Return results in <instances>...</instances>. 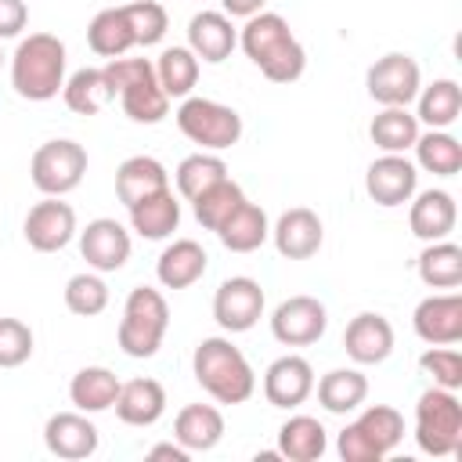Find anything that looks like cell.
<instances>
[{"label": "cell", "instance_id": "6da1fadb", "mask_svg": "<svg viewBox=\"0 0 462 462\" xmlns=\"http://www.w3.org/2000/svg\"><path fill=\"white\" fill-rule=\"evenodd\" d=\"M238 43L245 51V58L271 79V83H292L303 76L307 69V51L303 43L292 36L289 22L278 11H260L253 18H245Z\"/></svg>", "mask_w": 462, "mask_h": 462}, {"label": "cell", "instance_id": "7a4b0ae2", "mask_svg": "<svg viewBox=\"0 0 462 462\" xmlns=\"http://www.w3.org/2000/svg\"><path fill=\"white\" fill-rule=\"evenodd\" d=\"M191 372L195 383L217 401V404H242L253 397L256 390V372L245 361V354L224 339V336H209L195 346L191 354Z\"/></svg>", "mask_w": 462, "mask_h": 462}, {"label": "cell", "instance_id": "3957f363", "mask_svg": "<svg viewBox=\"0 0 462 462\" xmlns=\"http://www.w3.org/2000/svg\"><path fill=\"white\" fill-rule=\"evenodd\" d=\"M11 87L25 101H51L65 87V43L54 32H29L11 54Z\"/></svg>", "mask_w": 462, "mask_h": 462}, {"label": "cell", "instance_id": "277c9868", "mask_svg": "<svg viewBox=\"0 0 462 462\" xmlns=\"http://www.w3.org/2000/svg\"><path fill=\"white\" fill-rule=\"evenodd\" d=\"M105 76L126 112V119L134 123H162L170 112V97L155 79V61L148 58H112L105 65Z\"/></svg>", "mask_w": 462, "mask_h": 462}, {"label": "cell", "instance_id": "5b68a950", "mask_svg": "<svg viewBox=\"0 0 462 462\" xmlns=\"http://www.w3.org/2000/svg\"><path fill=\"white\" fill-rule=\"evenodd\" d=\"M170 328V307L166 296L152 285H137L130 289L126 303H123V318H119V350L126 357H155L162 339Z\"/></svg>", "mask_w": 462, "mask_h": 462}, {"label": "cell", "instance_id": "8992f818", "mask_svg": "<svg viewBox=\"0 0 462 462\" xmlns=\"http://www.w3.org/2000/svg\"><path fill=\"white\" fill-rule=\"evenodd\" d=\"M401 440H404V415L390 404H372L339 430L336 451L343 462H383Z\"/></svg>", "mask_w": 462, "mask_h": 462}, {"label": "cell", "instance_id": "52a82bcc", "mask_svg": "<svg viewBox=\"0 0 462 462\" xmlns=\"http://www.w3.org/2000/svg\"><path fill=\"white\" fill-rule=\"evenodd\" d=\"M415 444L433 458H448L462 451V404L455 390L430 386L415 404Z\"/></svg>", "mask_w": 462, "mask_h": 462}, {"label": "cell", "instance_id": "ba28073f", "mask_svg": "<svg viewBox=\"0 0 462 462\" xmlns=\"http://www.w3.org/2000/svg\"><path fill=\"white\" fill-rule=\"evenodd\" d=\"M177 130L202 152H224L242 137V116L213 97H184L177 108Z\"/></svg>", "mask_w": 462, "mask_h": 462}, {"label": "cell", "instance_id": "9c48e42d", "mask_svg": "<svg viewBox=\"0 0 462 462\" xmlns=\"http://www.w3.org/2000/svg\"><path fill=\"white\" fill-rule=\"evenodd\" d=\"M83 173H87V148L79 141H69V137L40 144L32 152V162H29V177H32L36 191H43V195L76 191Z\"/></svg>", "mask_w": 462, "mask_h": 462}, {"label": "cell", "instance_id": "30bf717a", "mask_svg": "<svg viewBox=\"0 0 462 462\" xmlns=\"http://www.w3.org/2000/svg\"><path fill=\"white\" fill-rule=\"evenodd\" d=\"M365 87H368V97L383 108H408L422 87V72H419V61L411 54H401V51H390L383 58H375L365 72Z\"/></svg>", "mask_w": 462, "mask_h": 462}, {"label": "cell", "instance_id": "8fae6325", "mask_svg": "<svg viewBox=\"0 0 462 462\" xmlns=\"http://www.w3.org/2000/svg\"><path fill=\"white\" fill-rule=\"evenodd\" d=\"M263 289L256 278L249 274H235V278H224L220 289L213 292V318L224 332H249L260 318H263Z\"/></svg>", "mask_w": 462, "mask_h": 462}, {"label": "cell", "instance_id": "7c38bea8", "mask_svg": "<svg viewBox=\"0 0 462 462\" xmlns=\"http://www.w3.org/2000/svg\"><path fill=\"white\" fill-rule=\"evenodd\" d=\"M328 310L318 296H289L271 314V336L282 346H310L325 336Z\"/></svg>", "mask_w": 462, "mask_h": 462}, {"label": "cell", "instance_id": "4fadbf2b", "mask_svg": "<svg viewBox=\"0 0 462 462\" xmlns=\"http://www.w3.org/2000/svg\"><path fill=\"white\" fill-rule=\"evenodd\" d=\"M22 231L36 253H58L76 238V209L61 202V195H47L25 213Z\"/></svg>", "mask_w": 462, "mask_h": 462}, {"label": "cell", "instance_id": "5bb4252c", "mask_svg": "<svg viewBox=\"0 0 462 462\" xmlns=\"http://www.w3.org/2000/svg\"><path fill=\"white\" fill-rule=\"evenodd\" d=\"M130 249H134L130 231L119 220H112V217H97V220H90L79 231V253H83L87 267H94L97 274H108V271L126 267Z\"/></svg>", "mask_w": 462, "mask_h": 462}, {"label": "cell", "instance_id": "9a60e30c", "mask_svg": "<svg viewBox=\"0 0 462 462\" xmlns=\"http://www.w3.org/2000/svg\"><path fill=\"white\" fill-rule=\"evenodd\" d=\"M415 188H419V170H415V162H408L404 155H393V152H383V155L368 166V173H365V191H368V199H372L375 206H386V209L404 206V202L415 195Z\"/></svg>", "mask_w": 462, "mask_h": 462}, {"label": "cell", "instance_id": "2e32d148", "mask_svg": "<svg viewBox=\"0 0 462 462\" xmlns=\"http://www.w3.org/2000/svg\"><path fill=\"white\" fill-rule=\"evenodd\" d=\"M415 336L430 346H455L462 339V296L458 292H437L419 300L411 314Z\"/></svg>", "mask_w": 462, "mask_h": 462}, {"label": "cell", "instance_id": "e0dca14e", "mask_svg": "<svg viewBox=\"0 0 462 462\" xmlns=\"http://www.w3.org/2000/svg\"><path fill=\"white\" fill-rule=\"evenodd\" d=\"M314 393V368L300 354H282L263 372V397L271 408H300Z\"/></svg>", "mask_w": 462, "mask_h": 462}, {"label": "cell", "instance_id": "ac0fdd59", "mask_svg": "<svg viewBox=\"0 0 462 462\" xmlns=\"http://www.w3.org/2000/svg\"><path fill=\"white\" fill-rule=\"evenodd\" d=\"M271 238H274V249L285 260H310L325 242V227H321V217L314 209L292 206L274 220Z\"/></svg>", "mask_w": 462, "mask_h": 462}, {"label": "cell", "instance_id": "d6986e66", "mask_svg": "<svg viewBox=\"0 0 462 462\" xmlns=\"http://www.w3.org/2000/svg\"><path fill=\"white\" fill-rule=\"evenodd\" d=\"M43 444L54 458L79 462L97 451V426L87 419V411H58L43 426Z\"/></svg>", "mask_w": 462, "mask_h": 462}, {"label": "cell", "instance_id": "ffe728a7", "mask_svg": "<svg viewBox=\"0 0 462 462\" xmlns=\"http://www.w3.org/2000/svg\"><path fill=\"white\" fill-rule=\"evenodd\" d=\"M343 350L354 365H383L393 354V325L383 314H357L343 328Z\"/></svg>", "mask_w": 462, "mask_h": 462}, {"label": "cell", "instance_id": "44dd1931", "mask_svg": "<svg viewBox=\"0 0 462 462\" xmlns=\"http://www.w3.org/2000/svg\"><path fill=\"white\" fill-rule=\"evenodd\" d=\"M411 209H408V227L415 238L422 242H440L455 231L458 224V206H455V195L444 191V188H426L419 195L408 199Z\"/></svg>", "mask_w": 462, "mask_h": 462}, {"label": "cell", "instance_id": "7402d4cb", "mask_svg": "<svg viewBox=\"0 0 462 462\" xmlns=\"http://www.w3.org/2000/svg\"><path fill=\"white\" fill-rule=\"evenodd\" d=\"M188 47L199 61L220 65L238 47V32H235V25L224 11H199L188 22Z\"/></svg>", "mask_w": 462, "mask_h": 462}, {"label": "cell", "instance_id": "603a6c76", "mask_svg": "<svg viewBox=\"0 0 462 462\" xmlns=\"http://www.w3.org/2000/svg\"><path fill=\"white\" fill-rule=\"evenodd\" d=\"M112 408H116L119 422H126V426H155L166 411V390L159 379L141 375V379H130L119 386V397Z\"/></svg>", "mask_w": 462, "mask_h": 462}, {"label": "cell", "instance_id": "cb8c5ba5", "mask_svg": "<svg viewBox=\"0 0 462 462\" xmlns=\"http://www.w3.org/2000/svg\"><path fill=\"white\" fill-rule=\"evenodd\" d=\"M206 260L209 256L195 238H173L155 260V278L166 289H188L206 274Z\"/></svg>", "mask_w": 462, "mask_h": 462}, {"label": "cell", "instance_id": "d4e9b609", "mask_svg": "<svg viewBox=\"0 0 462 462\" xmlns=\"http://www.w3.org/2000/svg\"><path fill=\"white\" fill-rule=\"evenodd\" d=\"M217 238H220V245L231 249V253H253V249H260V245L271 238V220H267L263 206L242 199V202L231 209V217L217 227Z\"/></svg>", "mask_w": 462, "mask_h": 462}, {"label": "cell", "instance_id": "484cf974", "mask_svg": "<svg viewBox=\"0 0 462 462\" xmlns=\"http://www.w3.org/2000/svg\"><path fill=\"white\" fill-rule=\"evenodd\" d=\"M162 188H170V173H166V166H162L159 159H152V155H130V159H123L119 170H116V195H119V202H123L126 209H130L134 202H141V199L162 191Z\"/></svg>", "mask_w": 462, "mask_h": 462}, {"label": "cell", "instance_id": "4316f807", "mask_svg": "<svg viewBox=\"0 0 462 462\" xmlns=\"http://www.w3.org/2000/svg\"><path fill=\"white\" fill-rule=\"evenodd\" d=\"M130 227L148 238V242H159V238H170L177 227H180V202L170 188L141 199L130 206Z\"/></svg>", "mask_w": 462, "mask_h": 462}, {"label": "cell", "instance_id": "83f0119b", "mask_svg": "<svg viewBox=\"0 0 462 462\" xmlns=\"http://www.w3.org/2000/svg\"><path fill=\"white\" fill-rule=\"evenodd\" d=\"M224 437V415L213 404H184L173 419V440L188 451H209Z\"/></svg>", "mask_w": 462, "mask_h": 462}, {"label": "cell", "instance_id": "f1b7e54d", "mask_svg": "<svg viewBox=\"0 0 462 462\" xmlns=\"http://www.w3.org/2000/svg\"><path fill=\"white\" fill-rule=\"evenodd\" d=\"M119 379L112 368L105 365H87L72 375L69 383V401L76 404V411H87V415H97V411H108L119 397Z\"/></svg>", "mask_w": 462, "mask_h": 462}, {"label": "cell", "instance_id": "f546056e", "mask_svg": "<svg viewBox=\"0 0 462 462\" xmlns=\"http://www.w3.org/2000/svg\"><path fill=\"white\" fill-rule=\"evenodd\" d=\"M314 390H318V404H321L325 411L346 415V411H357V408L365 404V397H368V379H365V372H357V368H332V372H325V375L314 383Z\"/></svg>", "mask_w": 462, "mask_h": 462}, {"label": "cell", "instance_id": "4dcf8cb0", "mask_svg": "<svg viewBox=\"0 0 462 462\" xmlns=\"http://www.w3.org/2000/svg\"><path fill=\"white\" fill-rule=\"evenodd\" d=\"M328 448V433L314 415H292L278 430V455L285 462H314Z\"/></svg>", "mask_w": 462, "mask_h": 462}, {"label": "cell", "instance_id": "1f68e13d", "mask_svg": "<svg viewBox=\"0 0 462 462\" xmlns=\"http://www.w3.org/2000/svg\"><path fill=\"white\" fill-rule=\"evenodd\" d=\"M87 43H90V51L97 54V58H123L130 47H137L134 43V29H130V22H126V11L123 7H105V11H97L94 18H90V25H87Z\"/></svg>", "mask_w": 462, "mask_h": 462}, {"label": "cell", "instance_id": "d6a6232c", "mask_svg": "<svg viewBox=\"0 0 462 462\" xmlns=\"http://www.w3.org/2000/svg\"><path fill=\"white\" fill-rule=\"evenodd\" d=\"M61 97H65L69 112H76V116H97L108 101H116V90H112L105 69H76L65 79Z\"/></svg>", "mask_w": 462, "mask_h": 462}, {"label": "cell", "instance_id": "836d02e7", "mask_svg": "<svg viewBox=\"0 0 462 462\" xmlns=\"http://www.w3.org/2000/svg\"><path fill=\"white\" fill-rule=\"evenodd\" d=\"M415 101H419L415 119L426 123L430 130H448L462 116V87L455 79H433L430 87H419Z\"/></svg>", "mask_w": 462, "mask_h": 462}, {"label": "cell", "instance_id": "e575fe53", "mask_svg": "<svg viewBox=\"0 0 462 462\" xmlns=\"http://www.w3.org/2000/svg\"><path fill=\"white\" fill-rule=\"evenodd\" d=\"M419 278L430 289H458L462 285V245L448 238L426 242V249L419 253Z\"/></svg>", "mask_w": 462, "mask_h": 462}, {"label": "cell", "instance_id": "d590c367", "mask_svg": "<svg viewBox=\"0 0 462 462\" xmlns=\"http://www.w3.org/2000/svg\"><path fill=\"white\" fill-rule=\"evenodd\" d=\"M415 162L433 177H455L462 170V144L448 130H426L415 137Z\"/></svg>", "mask_w": 462, "mask_h": 462}, {"label": "cell", "instance_id": "8d00e7d4", "mask_svg": "<svg viewBox=\"0 0 462 462\" xmlns=\"http://www.w3.org/2000/svg\"><path fill=\"white\" fill-rule=\"evenodd\" d=\"M227 177V162L217 155V152H195V155H184L180 166L173 170V180H177V195L180 199H199L206 188L220 184Z\"/></svg>", "mask_w": 462, "mask_h": 462}, {"label": "cell", "instance_id": "74e56055", "mask_svg": "<svg viewBox=\"0 0 462 462\" xmlns=\"http://www.w3.org/2000/svg\"><path fill=\"white\" fill-rule=\"evenodd\" d=\"M155 79L166 97H191L199 83V58L191 54V47H166L155 61Z\"/></svg>", "mask_w": 462, "mask_h": 462}, {"label": "cell", "instance_id": "f35d334b", "mask_svg": "<svg viewBox=\"0 0 462 462\" xmlns=\"http://www.w3.org/2000/svg\"><path fill=\"white\" fill-rule=\"evenodd\" d=\"M368 137H372L375 148L393 152V155H404V152L415 144V137H419V119H415L408 108H383V112L372 119Z\"/></svg>", "mask_w": 462, "mask_h": 462}, {"label": "cell", "instance_id": "ab89813d", "mask_svg": "<svg viewBox=\"0 0 462 462\" xmlns=\"http://www.w3.org/2000/svg\"><path fill=\"white\" fill-rule=\"evenodd\" d=\"M242 199H245V191H242L231 177H224L220 184H213V188H206L199 199H191V213H195V220H199L206 231H217V227L231 217V209H235Z\"/></svg>", "mask_w": 462, "mask_h": 462}, {"label": "cell", "instance_id": "60d3db41", "mask_svg": "<svg viewBox=\"0 0 462 462\" xmlns=\"http://www.w3.org/2000/svg\"><path fill=\"white\" fill-rule=\"evenodd\" d=\"M65 307L79 318H97L105 307H108V285L97 271H83V274H72L65 282Z\"/></svg>", "mask_w": 462, "mask_h": 462}, {"label": "cell", "instance_id": "b9f144b4", "mask_svg": "<svg viewBox=\"0 0 462 462\" xmlns=\"http://www.w3.org/2000/svg\"><path fill=\"white\" fill-rule=\"evenodd\" d=\"M123 11H126L137 47H155L170 29V14L159 0H130V4H123Z\"/></svg>", "mask_w": 462, "mask_h": 462}, {"label": "cell", "instance_id": "7bdbcfd3", "mask_svg": "<svg viewBox=\"0 0 462 462\" xmlns=\"http://www.w3.org/2000/svg\"><path fill=\"white\" fill-rule=\"evenodd\" d=\"M419 368L433 379V386L458 390L462 386V354L455 346H430L419 357Z\"/></svg>", "mask_w": 462, "mask_h": 462}, {"label": "cell", "instance_id": "ee69618b", "mask_svg": "<svg viewBox=\"0 0 462 462\" xmlns=\"http://www.w3.org/2000/svg\"><path fill=\"white\" fill-rule=\"evenodd\" d=\"M32 357V328L18 318H0V368H18Z\"/></svg>", "mask_w": 462, "mask_h": 462}, {"label": "cell", "instance_id": "f6af8a7d", "mask_svg": "<svg viewBox=\"0 0 462 462\" xmlns=\"http://www.w3.org/2000/svg\"><path fill=\"white\" fill-rule=\"evenodd\" d=\"M29 25L25 0H0V40H14Z\"/></svg>", "mask_w": 462, "mask_h": 462}, {"label": "cell", "instance_id": "bcb514c9", "mask_svg": "<svg viewBox=\"0 0 462 462\" xmlns=\"http://www.w3.org/2000/svg\"><path fill=\"white\" fill-rule=\"evenodd\" d=\"M220 7L227 18H253L267 7V0H220Z\"/></svg>", "mask_w": 462, "mask_h": 462}, {"label": "cell", "instance_id": "7dc6e473", "mask_svg": "<svg viewBox=\"0 0 462 462\" xmlns=\"http://www.w3.org/2000/svg\"><path fill=\"white\" fill-rule=\"evenodd\" d=\"M148 458H166V462H188V458H191V451H188V448H180L177 440H166V444H155V448H148Z\"/></svg>", "mask_w": 462, "mask_h": 462}, {"label": "cell", "instance_id": "c3c4849f", "mask_svg": "<svg viewBox=\"0 0 462 462\" xmlns=\"http://www.w3.org/2000/svg\"><path fill=\"white\" fill-rule=\"evenodd\" d=\"M0 69H4V51H0Z\"/></svg>", "mask_w": 462, "mask_h": 462}]
</instances>
